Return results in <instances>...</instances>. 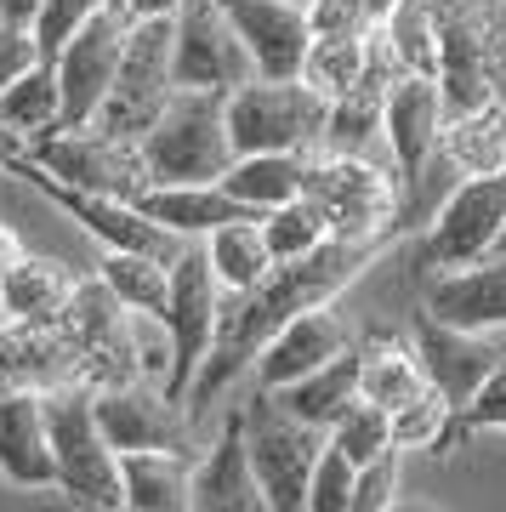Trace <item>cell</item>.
<instances>
[{
    "label": "cell",
    "instance_id": "obj_1",
    "mask_svg": "<svg viewBox=\"0 0 506 512\" xmlns=\"http://www.w3.org/2000/svg\"><path fill=\"white\" fill-rule=\"evenodd\" d=\"M393 239L398 234H387V239H325L319 251L296 256V262H279L262 285L222 296L217 342H211V353H205L194 387H188V416L211 410V404H217L245 370H256L262 348H268L296 313L319 308V302H336V296H342L347 285H353V279H359L364 268L393 245Z\"/></svg>",
    "mask_w": 506,
    "mask_h": 512
},
{
    "label": "cell",
    "instance_id": "obj_2",
    "mask_svg": "<svg viewBox=\"0 0 506 512\" xmlns=\"http://www.w3.org/2000/svg\"><path fill=\"white\" fill-rule=\"evenodd\" d=\"M444 114H478L506 97V0H433Z\"/></svg>",
    "mask_w": 506,
    "mask_h": 512
},
{
    "label": "cell",
    "instance_id": "obj_3",
    "mask_svg": "<svg viewBox=\"0 0 506 512\" xmlns=\"http://www.w3.org/2000/svg\"><path fill=\"white\" fill-rule=\"evenodd\" d=\"M143 160L154 183H222L239 160L228 131V92H177L143 131Z\"/></svg>",
    "mask_w": 506,
    "mask_h": 512
},
{
    "label": "cell",
    "instance_id": "obj_4",
    "mask_svg": "<svg viewBox=\"0 0 506 512\" xmlns=\"http://www.w3.org/2000/svg\"><path fill=\"white\" fill-rule=\"evenodd\" d=\"M46 421H52V450H57V490L97 512H126L120 490V450L109 444L97 421V387L69 382L46 393Z\"/></svg>",
    "mask_w": 506,
    "mask_h": 512
},
{
    "label": "cell",
    "instance_id": "obj_5",
    "mask_svg": "<svg viewBox=\"0 0 506 512\" xmlns=\"http://www.w3.org/2000/svg\"><path fill=\"white\" fill-rule=\"evenodd\" d=\"M330 222V239H387L404 222L398 177L370 154H308V183H302Z\"/></svg>",
    "mask_w": 506,
    "mask_h": 512
},
{
    "label": "cell",
    "instance_id": "obj_6",
    "mask_svg": "<svg viewBox=\"0 0 506 512\" xmlns=\"http://www.w3.org/2000/svg\"><path fill=\"white\" fill-rule=\"evenodd\" d=\"M330 97L308 80H251L228 92V131L239 154H319Z\"/></svg>",
    "mask_w": 506,
    "mask_h": 512
},
{
    "label": "cell",
    "instance_id": "obj_7",
    "mask_svg": "<svg viewBox=\"0 0 506 512\" xmlns=\"http://www.w3.org/2000/svg\"><path fill=\"white\" fill-rule=\"evenodd\" d=\"M171 97H177V23L143 18V23H131L120 74H114V86H109V97H103V109H97L91 126L109 131V137L143 143V131L165 114Z\"/></svg>",
    "mask_w": 506,
    "mask_h": 512
},
{
    "label": "cell",
    "instance_id": "obj_8",
    "mask_svg": "<svg viewBox=\"0 0 506 512\" xmlns=\"http://www.w3.org/2000/svg\"><path fill=\"white\" fill-rule=\"evenodd\" d=\"M239 416H245L251 467L262 478V490H268V512H308V484H313V467L325 456L330 433L296 421L268 387H256V399Z\"/></svg>",
    "mask_w": 506,
    "mask_h": 512
},
{
    "label": "cell",
    "instance_id": "obj_9",
    "mask_svg": "<svg viewBox=\"0 0 506 512\" xmlns=\"http://www.w3.org/2000/svg\"><path fill=\"white\" fill-rule=\"evenodd\" d=\"M222 279L205 256V239H182L177 262H171V296H165V330H171V382L165 393L177 404H188V387H194L205 353L217 342V313H222Z\"/></svg>",
    "mask_w": 506,
    "mask_h": 512
},
{
    "label": "cell",
    "instance_id": "obj_10",
    "mask_svg": "<svg viewBox=\"0 0 506 512\" xmlns=\"http://www.w3.org/2000/svg\"><path fill=\"white\" fill-rule=\"evenodd\" d=\"M506 234V171H484V177H467L461 188H450V200L438 205L433 228L416 251V274H450V268H467L478 256H489Z\"/></svg>",
    "mask_w": 506,
    "mask_h": 512
},
{
    "label": "cell",
    "instance_id": "obj_11",
    "mask_svg": "<svg viewBox=\"0 0 506 512\" xmlns=\"http://www.w3.org/2000/svg\"><path fill=\"white\" fill-rule=\"evenodd\" d=\"M57 325L69 330L74 353H80V382L86 387H131L143 382L137 365V336H131V308L103 285V279H80L69 308L57 313Z\"/></svg>",
    "mask_w": 506,
    "mask_h": 512
},
{
    "label": "cell",
    "instance_id": "obj_12",
    "mask_svg": "<svg viewBox=\"0 0 506 512\" xmlns=\"http://www.w3.org/2000/svg\"><path fill=\"white\" fill-rule=\"evenodd\" d=\"M29 154L52 171L57 183L86 188V194L137 200L143 188H154V171H148V160H143V143H131V137H109V131H97V126L52 131V137L29 143Z\"/></svg>",
    "mask_w": 506,
    "mask_h": 512
},
{
    "label": "cell",
    "instance_id": "obj_13",
    "mask_svg": "<svg viewBox=\"0 0 506 512\" xmlns=\"http://www.w3.org/2000/svg\"><path fill=\"white\" fill-rule=\"evenodd\" d=\"M12 177H23L29 188H40L63 217H74L91 239H103L109 251H137V256H165V262H177L182 239L171 234V228H160V222H148L143 211H137V200H109V194H86V188L57 183L35 154L12 160Z\"/></svg>",
    "mask_w": 506,
    "mask_h": 512
},
{
    "label": "cell",
    "instance_id": "obj_14",
    "mask_svg": "<svg viewBox=\"0 0 506 512\" xmlns=\"http://www.w3.org/2000/svg\"><path fill=\"white\" fill-rule=\"evenodd\" d=\"M126 40H131V12L120 0H109L74 40H63V52L52 57L57 86H63V131H80V126L97 120V109H103V97H109V86H114V74H120Z\"/></svg>",
    "mask_w": 506,
    "mask_h": 512
},
{
    "label": "cell",
    "instance_id": "obj_15",
    "mask_svg": "<svg viewBox=\"0 0 506 512\" xmlns=\"http://www.w3.org/2000/svg\"><path fill=\"white\" fill-rule=\"evenodd\" d=\"M171 23H177V92H239L256 80V63L222 0H182Z\"/></svg>",
    "mask_w": 506,
    "mask_h": 512
},
{
    "label": "cell",
    "instance_id": "obj_16",
    "mask_svg": "<svg viewBox=\"0 0 506 512\" xmlns=\"http://www.w3.org/2000/svg\"><path fill=\"white\" fill-rule=\"evenodd\" d=\"M97 421L109 444L126 450H194V421L188 404H177L165 387L131 382V387H103L97 393Z\"/></svg>",
    "mask_w": 506,
    "mask_h": 512
},
{
    "label": "cell",
    "instance_id": "obj_17",
    "mask_svg": "<svg viewBox=\"0 0 506 512\" xmlns=\"http://www.w3.org/2000/svg\"><path fill=\"white\" fill-rule=\"evenodd\" d=\"M501 353L506 348L495 336H484V330L444 325L433 313L416 319V359H421V370H427V382L455 404V416L484 393V382L495 376V365H501Z\"/></svg>",
    "mask_w": 506,
    "mask_h": 512
},
{
    "label": "cell",
    "instance_id": "obj_18",
    "mask_svg": "<svg viewBox=\"0 0 506 512\" xmlns=\"http://www.w3.org/2000/svg\"><path fill=\"white\" fill-rule=\"evenodd\" d=\"M239 40L256 63V80H302L313 46V23L302 0H222Z\"/></svg>",
    "mask_w": 506,
    "mask_h": 512
},
{
    "label": "cell",
    "instance_id": "obj_19",
    "mask_svg": "<svg viewBox=\"0 0 506 512\" xmlns=\"http://www.w3.org/2000/svg\"><path fill=\"white\" fill-rule=\"evenodd\" d=\"M444 92H438L433 74H393L387 86V120H381V137L393 148L404 183H421V171L433 154H444Z\"/></svg>",
    "mask_w": 506,
    "mask_h": 512
},
{
    "label": "cell",
    "instance_id": "obj_20",
    "mask_svg": "<svg viewBox=\"0 0 506 512\" xmlns=\"http://www.w3.org/2000/svg\"><path fill=\"white\" fill-rule=\"evenodd\" d=\"M80 382V353L57 319L0 325V393H57Z\"/></svg>",
    "mask_w": 506,
    "mask_h": 512
},
{
    "label": "cell",
    "instance_id": "obj_21",
    "mask_svg": "<svg viewBox=\"0 0 506 512\" xmlns=\"http://www.w3.org/2000/svg\"><path fill=\"white\" fill-rule=\"evenodd\" d=\"M353 348V330H347V319L330 302H319V308L296 313L279 336H273L268 348H262V359H256V382L268 387V393H279V387L302 382V376H313L319 365H330L336 353Z\"/></svg>",
    "mask_w": 506,
    "mask_h": 512
},
{
    "label": "cell",
    "instance_id": "obj_22",
    "mask_svg": "<svg viewBox=\"0 0 506 512\" xmlns=\"http://www.w3.org/2000/svg\"><path fill=\"white\" fill-rule=\"evenodd\" d=\"M427 313L444 319V325L501 336L506 330V251H489L478 262H467V268H450V274H433L427 279Z\"/></svg>",
    "mask_w": 506,
    "mask_h": 512
},
{
    "label": "cell",
    "instance_id": "obj_23",
    "mask_svg": "<svg viewBox=\"0 0 506 512\" xmlns=\"http://www.w3.org/2000/svg\"><path fill=\"white\" fill-rule=\"evenodd\" d=\"M0 478L18 490H57L46 393H0Z\"/></svg>",
    "mask_w": 506,
    "mask_h": 512
},
{
    "label": "cell",
    "instance_id": "obj_24",
    "mask_svg": "<svg viewBox=\"0 0 506 512\" xmlns=\"http://www.w3.org/2000/svg\"><path fill=\"white\" fill-rule=\"evenodd\" d=\"M194 512H268V490L245 450V416L222 421L217 444L194 461Z\"/></svg>",
    "mask_w": 506,
    "mask_h": 512
},
{
    "label": "cell",
    "instance_id": "obj_25",
    "mask_svg": "<svg viewBox=\"0 0 506 512\" xmlns=\"http://www.w3.org/2000/svg\"><path fill=\"white\" fill-rule=\"evenodd\" d=\"M137 211L148 222L171 228L177 239H205L217 234L222 222H251L262 211H251L245 200H234L222 183H154L137 194Z\"/></svg>",
    "mask_w": 506,
    "mask_h": 512
},
{
    "label": "cell",
    "instance_id": "obj_26",
    "mask_svg": "<svg viewBox=\"0 0 506 512\" xmlns=\"http://www.w3.org/2000/svg\"><path fill=\"white\" fill-rule=\"evenodd\" d=\"M126 512H194V450H126Z\"/></svg>",
    "mask_w": 506,
    "mask_h": 512
},
{
    "label": "cell",
    "instance_id": "obj_27",
    "mask_svg": "<svg viewBox=\"0 0 506 512\" xmlns=\"http://www.w3.org/2000/svg\"><path fill=\"white\" fill-rule=\"evenodd\" d=\"M80 268H69L63 256H40L23 251L6 274H0V302L12 319H57L69 308V296L80 291Z\"/></svg>",
    "mask_w": 506,
    "mask_h": 512
},
{
    "label": "cell",
    "instance_id": "obj_28",
    "mask_svg": "<svg viewBox=\"0 0 506 512\" xmlns=\"http://www.w3.org/2000/svg\"><path fill=\"white\" fill-rule=\"evenodd\" d=\"M364 348V365H359V399L381 404V410H404L410 399H421L427 393V370H421L416 359V342L404 348V336H387V330H370L359 342Z\"/></svg>",
    "mask_w": 506,
    "mask_h": 512
},
{
    "label": "cell",
    "instance_id": "obj_29",
    "mask_svg": "<svg viewBox=\"0 0 506 512\" xmlns=\"http://www.w3.org/2000/svg\"><path fill=\"white\" fill-rule=\"evenodd\" d=\"M359 365H364V348H347V353H336L330 365H319L313 376L279 387L273 399L285 404L296 421H308V427L330 433V427L347 416V404L359 399Z\"/></svg>",
    "mask_w": 506,
    "mask_h": 512
},
{
    "label": "cell",
    "instance_id": "obj_30",
    "mask_svg": "<svg viewBox=\"0 0 506 512\" xmlns=\"http://www.w3.org/2000/svg\"><path fill=\"white\" fill-rule=\"evenodd\" d=\"M302 183H308V154H239L228 165V177H222V188L234 200H245L251 211H262V217L273 205L302 200Z\"/></svg>",
    "mask_w": 506,
    "mask_h": 512
},
{
    "label": "cell",
    "instance_id": "obj_31",
    "mask_svg": "<svg viewBox=\"0 0 506 512\" xmlns=\"http://www.w3.org/2000/svg\"><path fill=\"white\" fill-rule=\"evenodd\" d=\"M205 256H211V268H217L222 291H251V285H262V279L279 268V256H273V245H268L262 217L222 222L217 234H205Z\"/></svg>",
    "mask_w": 506,
    "mask_h": 512
},
{
    "label": "cell",
    "instance_id": "obj_32",
    "mask_svg": "<svg viewBox=\"0 0 506 512\" xmlns=\"http://www.w3.org/2000/svg\"><path fill=\"white\" fill-rule=\"evenodd\" d=\"M398 69H376L364 86H353L347 97H330V120H325V154H364L370 137H381L387 120V86Z\"/></svg>",
    "mask_w": 506,
    "mask_h": 512
},
{
    "label": "cell",
    "instance_id": "obj_33",
    "mask_svg": "<svg viewBox=\"0 0 506 512\" xmlns=\"http://www.w3.org/2000/svg\"><path fill=\"white\" fill-rule=\"evenodd\" d=\"M0 126H12L23 143H40V137L63 131V86H57L52 63H35L23 80H12L0 92Z\"/></svg>",
    "mask_w": 506,
    "mask_h": 512
},
{
    "label": "cell",
    "instance_id": "obj_34",
    "mask_svg": "<svg viewBox=\"0 0 506 512\" xmlns=\"http://www.w3.org/2000/svg\"><path fill=\"white\" fill-rule=\"evenodd\" d=\"M381 40L398 74H433L438 80V6L433 0H398L381 18Z\"/></svg>",
    "mask_w": 506,
    "mask_h": 512
},
{
    "label": "cell",
    "instance_id": "obj_35",
    "mask_svg": "<svg viewBox=\"0 0 506 512\" xmlns=\"http://www.w3.org/2000/svg\"><path fill=\"white\" fill-rule=\"evenodd\" d=\"M444 154L450 165H461L467 177H484V171H506V97L489 103L478 114H461L444 126Z\"/></svg>",
    "mask_w": 506,
    "mask_h": 512
},
{
    "label": "cell",
    "instance_id": "obj_36",
    "mask_svg": "<svg viewBox=\"0 0 506 512\" xmlns=\"http://www.w3.org/2000/svg\"><path fill=\"white\" fill-rule=\"evenodd\" d=\"M97 279L109 285L131 313H165V296H171V262L165 256H137V251H109Z\"/></svg>",
    "mask_w": 506,
    "mask_h": 512
},
{
    "label": "cell",
    "instance_id": "obj_37",
    "mask_svg": "<svg viewBox=\"0 0 506 512\" xmlns=\"http://www.w3.org/2000/svg\"><path fill=\"white\" fill-rule=\"evenodd\" d=\"M330 444L342 450L353 467H376L381 456H393L398 444H393V410H381V404H370V399H353L347 404V416L330 427Z\"/></svg>",
    "mask_w": 506,
    "mask_h": 512
},
{
    "label": "cell",
    "instance_id": "obj_38",
    "mask_svg": "<svg viewBox=\"0 0 506 512\" xmlns=\"http://www.w3.org/2000/svg\"><path fill=\"white\" fill-rule=\"evenodd\" d=\"M262 228H268V245H273L279 262H296V256L319 251V245L330 239L325 211H319L308 194H302V200H290V205H273L268 217H262Z\"/></svg>",
    "mask_w": 506,
    "mask_h": 512
},
{
    "label": "cell",
    "instance_id": "obj_39",
    "mask_svg": "<svg viewBox=\"0 0 506 512\" xmlns=\"http://www.w3.org/2000/svg\"><path fill=\"white\" fill-rule=\"evenodd\" d=\"M450 416H455V404L444 399L438 387H427L421 399H410L393 416V444H398V450H444Z\"/></svg>",
    "mask_w": 506,
    "mask_h": 512
},
{
    "label": "cell",
    "instance_id": "obj_40",
    "mask_svg": "<svg viewBox=\"0 0 506 512\" xmlns=\"http://www.w3.org/2000/svg\"><path fill=\"white\" fill-rule=\"evenodd\" d=\"M478 433H506V353H501V365H495V376L484 382V393H478V399H472L461 416H450L444 450H450V444L478 439Z\"/></svg>",
    "mask_w": 506,
    "mask_h": 512
},
{
    "label": "cell",
    "instance_id": "obj_41",
    "mask_svg": "<svg viewBox=\"0 0 506 512\" xmlns=\"http://www.w3.org/2000/svg\"><path fill=\"white\" fill-rule=\"evenodd\" d=\"M353 490H359V467H353L336 444H325V456H319L313 484H308V512H347Z\"/></svg>",
    "mask_w": 506,
    "mask_h": 512
},
{
    "label": "cell",
    "instance_id": "obj_42",
    "mask_svg": "<svg viewBox=\"0 0 506 512\" xmlns=\"http://www.w3.org/2000/svg\"><path fill=\"white\" fill-rule=\"evenodd\" d=\"M109 0H46V12H40L35 23V40H40V57L52 63L57 52H63V40H74L80 29H86L97 12H103Z\"/></svg>",
    "mask_w": 506,
    "mask_h": 512
},
{
    "label": "cell",
    "instance_id": "obj_43",
    "mask_svg": "<svg viewBox=\"0 0 506 512\" xmlns=\"http://www.w3.org/2000/svg\"><path fill=\"white\" fill-rule=\"evenodd\" d=\"M398 501V450L393 456H381L376 467H364L359 473V490L347 501V512H387Z\"/></svg>",
    "mask_w": 506,
    "mask_h": 512
},
{
    "label": "cell",
    "instance_id": "obj_44",
    "mask_svg": "<svg viewBox=\"0 0 506 512\" xmlns=\"http://www.w3.org/2000/svg\"><path fill=\"white\" fill-rule=\"evenodd\" d=\"M308 23H313V35H364V29H376L364 0H313Z\"/></svg>",
    "mask_w": 506,
    "mask_h": 512
},
{
    "label": "cell",
    "instance_id": "obj_45",
    "mask_svg": "<svg viewBox=\"0 0 506 512\" xmlns=\"http://www.w3.org/2000/svg\"><path fill=\"white\" fill-rule=\"evenodd\" d=\"M35 63H46L35 29H12V23H0V92H6L12 80H23Z\"/></svg>",
    "mask_w": 506,
    "mask_h": 512
},
{
    "label": "cell",
    "instance_id": "obj_46",
    "mask_svg": "<svg viewBox=\"0 0 506 512\" xmlns=\"http://www.w3.org/2000/svg\"><path fill=\"white\" fill-rule=\"evenodd\" d=\"M40 12H46V0H0V23H12V29H35Z\"/></svg>",
    "mask_w": 506,
    "mask_h": 512
},
{
    "label": "cell",
    "instance_id": "obj_47",
    "mask_svg": "<svg viewBox=\"0 0 506 512\" xmlns=\"http://www.w3.org/2000/svg\"><path fill=\"white\" fill-rule=\"evenodd\" d=\"M131 12V23H143V18H177V6L182 0H120Z\"/></svg>",
    "mask_w": 506,
    "mask_h": 512
},
{
    "label": "cell",
    "instance_id": "obj_48",
    "mask_svg": "<svg viewBox=\"0 0 506 512\" xmlns=\"http://www.w3.org/2000/svg\"><path fill=\"white\" fill-rule=\"evenodd\" d=\"M23 154H29V143L12 126H0V171H12V160H23Z\"/></svg>",
    "mask_w": 506,
    "mask_h": 512
},
{
    "label": "cell",
    "instance_id": "obj_49",
    "mask_svg": "<svg viewBox=\"0 0 506 512\" xmlns=\"http://www.w3.org/2000/svg\"><path fill=\"white\" fill-rule=\"evenodd\" d=\"M18 256H23V239H18V228H12V222H0V274H6V268H12Z\"/></svg>",
    "mask_w": 506,
    "mask_h": 512
},
{
    "label": "cell",
    "instance_id": "obj_50",
    "mask_svg": "<svg viewBox=\"0 0 506 512\" xmlns=\"http://www.w3.org/2000/svg\"><path fill=\"white\" fill-rule=\"evenodd\" d=\"M387 512H438V507H433V501H416V495H398Z\"/></svg>",
    "mask_w": 506,
    "mask_h": 512
},
{
    "label": "cell",
    "instance_id": "obj_51",
    "mask_svg": "<svg viewBox=\"0 0 506 512\" xmlns=\"http://www.w3.org/2000/svg\"><path fill=\"white\" fill-rule=\"evenodd\" d=\"M364 6H370V18L381 23V18H387V12H393V6H398V0H364Z\"/></svg>",
    "mask_w": 506,
    "mask_h": 512
},
{
    "label": "cell",
    "instance_id": "obj_52",
    "mask_svg": "<svg viewBox=\"0 0 506 512\" xmlns=\"http://www.w3.org/2000/svg\"><path fill=\"white\" fill-rule=\"evenodd\" d=\"M0 325H12V313H6V302H0Z\"/></svg>",
    "mask_w": 506,
    "mask_h": 512
},
{
    "label": "cell",
    "instance_id": "obj_53",
    "mask_svg": "<svg viewBox=\"0 0 506 512\" xmlns=\"http://www.w3.org/2000/svg\"><path fill=\"white\" fill-rule=\"evenodd\" d=\"M495 251H506V234H501V245H495Z\"/></svg>",
    "mask_w": 506,
    "mask_h": 512
},
{
    "label": "cell",
    "instance_id": "obj_54",
    "mask_svg": "<svg viewBox=\"0 0 506 512\" xmlns=\"http://www.w3.org/2000/svg\"><path fill=\"white\" fill-rule=\"evenodd\" d=\"M302 6H313V0H302Z\"/></svg>",
    "mask_w": 506,
    "mask_h": 512
}]
</instances>
